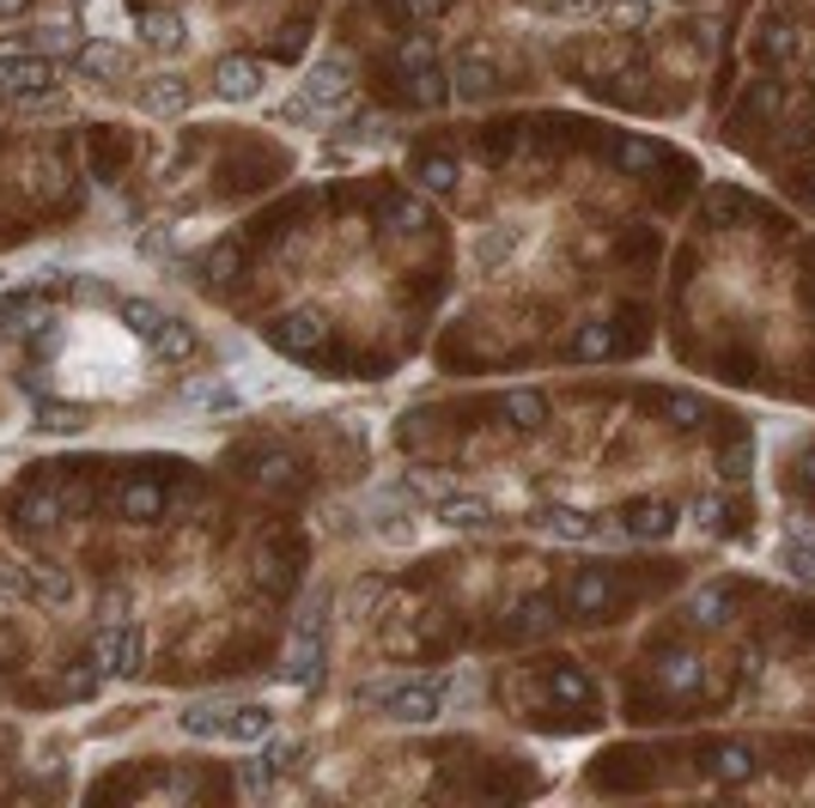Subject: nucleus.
Wrapping results in <instances>:
<instances>
[{"label":"nucleus","instance_id":"obj_9","mask_svg":"<svg viewBox=\"0 0 815 808\" xmlns=\"http://www.w3.org/2000/svg\"><path fill=\"white\" fill-rule=\"evenodd\" d=\"M438 517H445L450 529H487L493 511L481 499H445V504H438Z\"/></svg>","mask_w":815,"mask_h":808},{"label":"nucleus","instance_id":"obj_8","mask_svg":"<svg viewBox=\"0 0 815 808\" xmlns=\"http://www.w3.org/2000/svg\"><path fill=\"white\" fill-rule=\"evenodd\" d=\"M74 67H79V74H92V79H116V74L128 67V55H123L116 43H86V49L74 55Z\"/></svg>","mask_w":815,"mask_h":808},{"label":"nucleus","instance_id":"obj_12","mask_svg":"<svg viewBox=\"0 0 815 808\" xmlns=\"http://www.w3.org/2000/svg\"><path fill=\"white\" fill-rule=\"evenodd\" d=\"M183 104H189V92L177 86V79H165V86H153V92H147V110H153V116H177Z\"/></svg>","mask_w":815,"mask_h":808},{"label":"nucleus","instance_id":"obj_14","mask_svg":"<svg viewBox=\"0 0 815 808\" xmlns=\"http://www.w3.org/2000/svg\"><path fill=\"white\" fill-rule=\"evenodd\" d=\"M43 426L74 432V426H86V408H62V401H43Z\"/></svg>","mask_w":815,"mask_h":808},{"label":"nucleus","instance_id":"obj_2","mask_svg":"<svg viewBox=\"0 0 815 808\" xmlns=\"http://www.w3.org/2000/svg\"><path fill=\"white\" fill-rule=\"evenodd\" d=\"M366 705H384V717L396 723H432L445 711V687L438 681H402V687H359Z\"/></svg>","mask_w":815,"mask_h":808},{"label":"nucleus","instance_id":"obj_7","mask_svg":"<svg viewBox=\"0 0 815 808\" xmlns=\"http://www.w3.org/2000/svg\"><path fill=\"white\" fill-rule=\"evenodd\" d=\"M214 92L219 98H256L262 92V62H219Z\"/></svg>","mask_w":815,"mask_h":808},{"label":"nucleus","instance_id":"obj_4","mask_svg":"<svg viewBox=\"0 0 815 808\" xmlns=\"http://www.w3.org/2000/svg\"><path fill=\"white\" fill-rule=\"evenodd\" d=\"M347 92H354V67L341 62V55H323V62L310 67V79H305V104L310 110H323V116H329V110H335Z\"/></svg>","mask_w":815,"mask_h":808},{"label":"nucleus","instance_id":"obj_1","mask_svg":"<svg viewBox=\"0 0 815 808\" xmlns=\"http://www.w3.org/2000/svg\"><path fill=\"white\" fill-rule=\"evenodd\" d=\"M177 723L189 735H219V742H268L275 735V711L268 705H189Z\"/></svg>","mask_w":815,"mask_h":808},{"label":"nucleus","instance_id":"obj_10","mask_svg":"<svg viewBox=\"0 0 815 808\" xmlns=\"http://www.w3.org/2000/svg\"><path fill=\"white\" fill-rule=\"evenodd\" d=\"M140 37L153 49H183V18L177 13H153V18H140Z\"/></svg>","mask_w":815,"mask_h":808},{"label":"nucleus","instance_id":"obj_3","mask_svg":"<svg viewBox=\"0 0 815 808\" xmlns=\"http://www.w3.org/2000/svg\"><path fill=\"white\" fill-rule=\"evenodd\" d=\"M49 86H55V67L43 62V55H18V43L0 49V98H43Z\"/></svg>","mask_w":815,"mask_h":808},{"label":"nucleus","instance_id":"obj_5","mask_svg":"<svg viewBox=\"0 0 815 808\" xmlns=\"http://www.w3.org/2000/svg\"><path fill=\"white\" fill-rule=\"evenodd\" d=\"M98 669L104 675H135L140 669V626L135 620H116L98 632Z\"/></svg>","mask_w":815,"mask_h":808},{"label":"nucleus","instance_id":"obj_13","mask_svg":"<svg viewBox=\"0 0 815 808\" xmlns=\"http://www.w3.org/2000/svg\"><path fill=\"white\" fill-rule=\"evenodd\" d=\"M123 317H128V329H135V335H158V322H165L153 305H140V298H128V305H123Z\"/></svg>","mask_w":815,"mask_h":808},{"label":"nucleus","instance_id":"obj_15","mask_svg":"<svg viewBox=\"0 0 815 808\" xmlns=\"http://www.w3.org/2000/svg\"><path fill=\"white\" fill-rule=\"evenodd\" d=\"M536 13H590V7H602V0H530Z\"/></svg>","mask_w":815,"mask_h":808},{"label":"nucleus","instance_id":"obj_6","mask_svg":"<svg viewBox=\"0 0 815 808\" xmlns=\"http://www.w3.org/2000/svg\"><path fill=\"white\" fill-rule=\"evenodd\" d=\"M530 523L548 529V535H566V541H597V535H602V523L585 517V511H572V504H542Z\"/></svg>","mask_w":815,"mask_h":808},{"label":"nucleus","instance_id":"obj_11","mask_svg":"<svg viewBox=\"0 0 815 808\" xmlns=\"http://www.w3.org/2000/svg\"><path fill=\"white\" fill-rule=\"evenodd\" d=\"M153 347L165 352V359H189L195 352V335H189L183 322H158V335H153Z\"/></svg>","mask_w":815,"mask_h":808}]
</instances>
